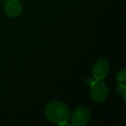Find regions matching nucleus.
I'll return each mask as SVG.
<instances>
[{"mask_svg": "<svg viewBox=\"0 0 126 126\" xmlns=\"http://www.w3.org/2000/svg\"><path fill=\"white\" fill-rule=\"evenodd\" d=\"M110 71V64L106 59H99L95 62L93 67V76L94 79L102 80Z\"/></svg>", "mask_w": 126, "mask_h": 126, "instance_id": "4", "label": "nucleus"}, {"mask_svg": "<svg viewBox=\"0 0 126 126\" xmlns=\"http://www.w3.org/2000/svg\"><path fill=\"white\" fill-rule=\"evenodd\" d=\"M70 110L66 104L61 101H54L47 104L45 115L50 123L57 125H67L70 120Z\"/></svg>", "mask_w": 126, "mask_h": 126, "instance_id": "1", "label": "nucleus"}, {"mask_svg": "<svg viewBox=\"0 0 126 126\" xmlns=\"http://www.w3.org/2000/svg\"><path fill=\"white\" fill-rule=\"evenodd\" d=\"M109 94V88L104 81L95 79L91 84L90 96L93 102L101 104L106 101Z\"/></svg>", "mask_w": 126, "mask_h": 126, "instance_id": "2", "label": "nucleus"}, {"mask_svg": "<svg viewBox=\"0 0 126 126\" xmlns=\"http://www.w3.org/2000/svg\"><path fill=\"white\" fill-rule=\"evenodd\" d=\"M92 114L86 106H79L70 114L71 123L74 126H84L89 123Z\"/></svg>", "mask_w": 126, "mask_h": 126, "instance_id": "3", "label": "nucleus"}, {"mask_svg": "<svg viewBox=\"0 0 126 126\" xmlns=\"http://www.w3.org/2000/svg\"><path fill=\"white\" fill-rule=\"evenodd\" d=\"M117 81L119 86L123 88H125V82H126V69L122 68L117 74Z\"/></svg>", "mask_w": 126, "mask_h": 126, "instance_id": "6", "label": "nucleus"}, {"mask_svg": "<svg viewBox=\"0 0 126 126\" xmlns=\"http://www.w3.org/2000/svg\"><path fill=\"white\" fill-rule=\"evenodd\" d=\"M23 7L18 0H8L4 4V11L10 17H17L21 15Z\"/></svg>", "mask_w": 126, "mask_h": 126, "instance_id": "5", "label": "nucleus"}]
</instances>
